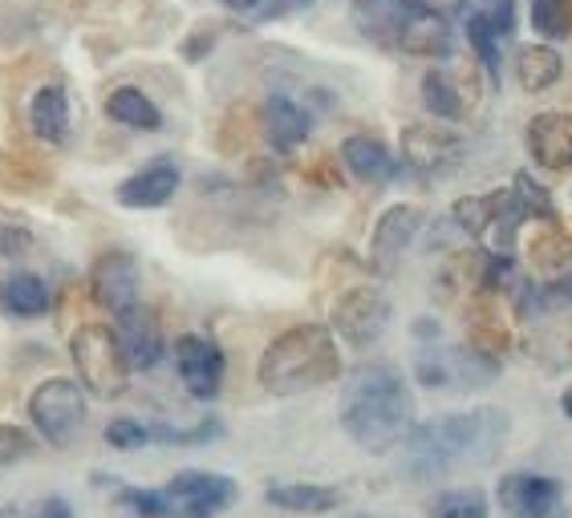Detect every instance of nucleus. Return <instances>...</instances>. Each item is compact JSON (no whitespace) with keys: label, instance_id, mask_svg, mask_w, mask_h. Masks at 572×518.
<instances>
[{"label":"nucleus","instance_id":"obj_26","mask_svg":"<svg viewBox=\"0 0 572 518\" xmlns=\"http://www.w3.org/2000/svg\"><path fill=\"white\" fill-rule=\"evenodd\" d=\"M422 102H427L430 114L442 122H459L467 114L463 94H459V85H454V77L447 70H430L427 77H422Z\"/></svg>","mask_w":572,"mask_h":518},{"label":"nucleus","instance_id":"obj_3","mask_svg":"<svg viewBox=\"0 0 572 518\" xmlns=\"http://www.w3.org/2000/svg\"><path fill=\"white\" fill-rule=\"evenodd\" d=\"M341 373L334 332L325 324H297L280 332L261 356V385L273 397H300L309 388H321Z\"/></svg>","mask_w":572,"mask_h":518},{"label":"nucleus","instance_id":"obj_15","mask_svg":"<svg viewBox=\"0 0 572 518\" xmlns=\"http://www.w3.org/2000/svg\"><path fill=\"white\" fill-rule=\"evenodd\" d=\"M90 292L106 312H126L139 304V263L126 251H106L90 271Z\"/></svg>","mask_w":572,"mask_h":518},{"label":"nucleus","instance_id":"obj_19","mask_svg":"<svg viewBox=\"0 0 572 518\" xmlns=\"http://www.w3.org/2000/svg\"><path fill=\"white\" fill-rule=\"evenodd\" d=\"M309 130H313L309 110L297 106L285 94L268 97V106H264V134H268V142H273L276 151H297L300 142L309 138Z\"/></svg>","mask_w":572,"mask_h":518},{"label":"nucleus","instance_id":"obj_12","mask_svg":"<svg viewBox=\"0 0 572 518\" xmlns=\"http://www.w3.org/2000/svg\"><path fill=\"white\" fill-rule=\"evenodd\" d=\"M175 361H180V377L191 397L195 401L219 397V388H224V349L219 344L187 332L175 344Z\"/></svg>","mask_w":572,"mask_h":518},{"label":"nucleus","instance_id":"obj_8","mask_svg":"<svg viewBox=\"0 0 572 518\" xmlns=\"http://www.w3.org/2000/svg\"><path fill=\"white\" fill-rule=\"evenodd\" d=\"M496 373H500V365L476 349H427L415 361L418 385L427 388H479Z\"/></svg>","mask_w":572,"mask_h":518},{"label":"nucleus","instance_id":"obj_29","mask_svg":"<svg viewBox=\"0 0 572 518\" xmlns=\"http://www.w3.org/2000/svg\"><path fill=\"white\" fill-rule=\"evenodd\" d=\"M151 442V425L134 422V417H114L106 425V446L110 449H143Z\"/></svg>","mask_w":572,"mask_h":518},{"label":"nucleus","instance_id":"obj_27","mask_svg":"<svg viewBox=\"0 0 572 518\" xmlns=\"http://www.w3.org/2000/svg\"><path fill=\"white\" fill-rule=\"evenodd\" d=\"M427 518H488V498H483V490H476V486L447 490V495H439L430 503Z\"/></svg>","mask_w":572,"mask_h":518},{"label":"nucleus","instance_id":"obj_23","mask_svg":"<svg viewBox=\"0 0 572 518\" xmlns=\"http://www.w3.org/2000/svg\"><path fill=\"white\" fill-rule=\"evenodd\" d=\"M49 288L41 276H33V271H12L9 280L0 283V304H4V312H12V317H45L49 312Z\"/></svg>","mask_w":572,"mask_h":518},{"label":"nucleus","instance_id":"obj_14","mask_svg":"<svg viewBox=\"0 0 572 518\" xmlns=\"http://www.w3.org/2000/svg\"><path fill=\"white\" fill-rule=\"evenodd\" d=\"M528 154L540 170L552 175H569L572 170V114L564 110H549L528 122Z\"/></svg>","mask_w":572,"mask_h":518},{"label":"nucleus","instance_id":"obj_21","mask_svg":"<svg viewBox=\"0 0 572 518\" xmlns=\"http://www.w3.org/2000/svg\"><path fill=\"white\" fill-rule=\"evenodd\" d=\"M341 158H346L349 175L361 178V183H390L394 170H398L386 142L370 138V134H354V138L341 142Z\"/></svg>","mask_w":572,"mask_h":518},{"label":"nucleus","instance_id":"obj_16","mask_svg":"<svg viewBox=\"0 0 572 518\" xmlns=\"http://www.w3.org/2000/svg\"><path fill=\"white\" fill-rule=\"evenodd\" d=\"M418 227H422V211L418 207H390V211L381 215L378 227H374V244H370V259L378 271H394L398 268V259L406 256V248L415 244Z\"/></svg>","mask_w":572,"mask_h":518},{"label":"nucleus","instance_id":"obj_6","mask_svg":"<svg viewBox=\"0 0 572 518\" xmlns=\"http://www.w3.org/2000/svg\"><path fill=\"white\" fill-rule=\"evenodd\" d=\"M29 417H33V429L45 437L49 446H73L78 434L85 425V393L78 381L65 377H49L33 388L29 397Z\"/></svg>","mask_w":572,"mask_h":518},{"label":"nucleus","instance_id":"obj_4","mask_svg":"<svg viewBox=\"0 0 572 518\" xmlns=\"http://www.w3.org/2000/svg\"><path fill=\"white\" fill-rule=\"evenodd\" d=\"M358 29L406 58H447L454 41L451 21L427 0H358Z\"/></svg>","mask_w":572,"mask_h":518},{"label":"nucleus","instance_id":"obj_1","mask_svg":"<svg viewBox=\"0 0 572 518\" xmlns=\"http://www.w3.org/2000/svg\"><path fill=\"white\" fill-rule=\"evenodd\" d=\"M508 413L496 405H479L463 413H439L422 425H410L402 446V470L410 478H442L459 466H488L508 442Z\"/></svg>","mask_w":572,"mask_h":518},{"label":"nucleus","instance_id":"obj_2","mask_svg":"<svg viewBox=\"0 0 572 518\" xmlns=\"http://www.w3.org/2000/svg\"><path fill=\"white\" fill-rule=\"evenodd\" d=\"M415 425V393L394 365H361L341 393V429L366 454H390Z\"/></svg>","mask_w":572,"mask_h":518},{"label":"nucleus","instance_id":"obj_24","mask_svg":"<svg viewBox=\"0 0 572 518\" xmlns=\"http://www.w3.org/2000/svg\"><path fill=\"white\" fill-rule=\"evenodd\" d=\"M564 73V58L552 45H528L515 53V77L524 85L528 94H544L552 85L561 82Z\"/></svg>","mask_w":572,"mask_h":518},{"label":"nucleus","instance_id":"obj_11","mask_svg":"<svg viewBox=\"0 0 572 518\" xmlns=\"http://www.w3.org/2000/svg\"><path fill=\"white\" fill-rule=\"evenodd\" d=\"M500 507L512 518H564V486L549 474H503Z\"/></svg>","mask_w":572,"mask_h":518},{"label":"nucleus","instance_id":"obj_31","mask_svg":"<svg viewBox=\"0 0 572 518\" xmlns=\"http://www.w3.org/2000/svg\"><path fill=\"white\" fill-rule=\"evenodd\" d=\"M29 454H33V437L24 434L21 425H0V470L17 466Z\"/></svg>","mask_w":572,"mask_h":518},{"label":"nucleus","instance_id":"obj_5","mask_svg":"<svg viewBox=\"0 0 572 518\" xmlns=\"http://www.w3.org/2000/svg\"><path fill=\"white\" fill-rule=\"evenodd\" d=\"M70 356L78 365V377L82 385L102 401H114L126 393V356H122V344L114 336V329L106 324H82L73 332L70 341Z\"/></svg>","mask_w":572,"mask_h":518},{"label":"nucleus","instance_id":"obj_25","mask_svg":"<svg viewBox=\"0 0 572 518\" xmlns=\"http://www.w3.org/2000/svg\"><path fill=\"white\" fill-rule=\"evenodd\" d=\"M106 114L119 126H131V130H159L163 126V114L143 90H134V85H122L114 94L106 97Z\"/></svg>","mask_w":572,"mask_h":518},{"label":"nucleus","instance_id":"obj_32","mask_svg":"<svg viewBox=\"0 0 572 518\" xmlns=\"http://www.w3.org/2000/svg\"><path fill=\"white\" fill-rule=\"evenodd\" d=\"M29 244H33V236L24 227L0 224V256H21V251H29Z\"/></svg>","mask_w":572,"mask_h":518},{"label":"nucleus","instance_id":"obj_22","mask_svg":"<svg viewBox=\"0 0 572 518\" xmlns=\"http://www.w3.org/2000/svg\"><path fill=\"white\" fill-rule=\"evenodd\" d=\"M268 503L293 515H329L341 507V490L337 486H317V483H280L268 486Z\"/></svg>","mask_w":572,"mask_h":518},{"label":"nucleus","instance_id":"obj_20","mask_svg":"<svg viewBox=\"0 0 572 518\" xmlns=\"http://www.w3.org/2000/svg\"><path fill=\"white\" fill-rule=\"evenodd\" d=\"M29 126L41 142H65L70 138V97L61 85H41L29 102Z\"/></svg>","mask_w":572,"mask_h":518},{"label":"nucleus","instance_id":"obj_34","mask_svg":"<svg viewBox=\"0 0 572 518\" xmlns=\"http://www.w3.org/2000/svg\"><path fill=\"white\" fill-rule=\"evenodd\" d=\"M261 4L264 0H224V9H232V12H256Z\"/></svg>","mask_w":572,"mask_h":518},{"label":"nucleus","instance_id":"obj_7","mask_svg":"<svg viewBox=\"0 0 572 518\" xmlns=\"http://www.w3.org/2000/svg\"><path fill=\"white\" fill-rule=\"evenodd\" d=\"M236 498L239 486L212 470H183L163 486L167 518H219L236 507Z\"/></svg>","mask_w":572,"mask_h":518},{"label":"nucleus","instance_id":"obj_13","mask_svg":"<svg viewBox=\"0 0 572 518\" xmlns=\"http://www.w3.org/2000/svg\"><path fill=\"white\" fill-rule=\"evenodd\" d=\"M402 154L406 163L415 166V170H422V175H442V170H451L463 158V138L451 134L447 126L418 122V126L402 130Z\"/></svg>","mask_w":572,"mask_h":518},{"label":"nucleus","instance_id":"obj_10","mask_svg":"<svg viewBox=\"0 0 572 518\" xmlns=\"http://www.w3.org/2000/svg\"><path fill=\"white\" fill-rule=\"evenodd\" d=\"M390 324V300L378 288H349L334 304V332L354 349H366Z\"/></svg>","mask_w":572,"mask_h":518},{"label":"nucleus","instance_id":"obj_30","mask_svg":"<svg viewBox=\"0 0 572 518\" xmlns=\"http://www.w3.org/2000/svg\"><path fill=\"white\" fill-rule=\"evenodd\" d=\"M119 503L131 507L139 518H167V503L163 490H139V486H119Z\"/></svg>","mask_w":572,"mask_h":518},{"label":"nucleus","instance_id":"obj_18","mask_svg":"<svg viewBox=\"0 0 572 518\" xmlns=\"http://www.w3.org/2000/svg\"><path fill=\"white\" fill-rule=\"evenodd\" d=\"M180 190V170L175 163H151L143 166L139 175H131L119 187V203L122 207H134V211H151V207H163Z\"/></svg>","mask_w":572,"mask_h":518},{"label":"nucleus","instance_id":"obj_9","mask_svg":"<svg viewBox=\"0 0 572 518\" xmlns=\"http://www.w3.org/2000/svg\"><path fill=\"white\" fill-rule=\"evenodd\" d=\"M463 29L483 70L500 77V45L515 33V0H463Z\"/></svg>","mask_w":572,"mask_h":518},{"label":"nucleus","instance_id":"obj_17","mask_svg":"<svg viewBox=\"0 0 572 518\" xmlns=\"http://www.w3.org/2000/svg\"><path fill=\"white\" fill-rule=\"evenodd\" d=\"M114 336H119L122 356H126L131 369H155L163 361V332H159L155 312H146L143 304L119 312V332Z\"/></svg>","mask_w":572,"mask_h":518},{"label":"nucleus","instance_id":"obj_33","mask_svg":"<svg viewBox=\"0 0 572 518\" xmlns=\"http://www.w3.org/2000/svg\"><path fill=\"white\" fill-rule=\"evenodd\" d=\"M29 518H73V510L65 498H45V503H37V510Z\"/></svg>","mask_w":572,"mask_h":518},{"label":"nucleus","instance_id":"obj_35","mask_svg":"<svg viewBox=\"0 0 572 518\" xmlns=\"http://www.w3.org/2000/svg\"><path fill=\"white\" fill-rule=\"evenodd\" d=\"M561 292L572 300V271H564V276H561Z\"/></svg>","mask_w":572,"mask_h":518},{"label":"nucleus","instance_id":"obj_28","mask_svg":"<svg viewBox=\"0 0 572 518\" xmlns=\"http://www.w3.org/2000/svg\"><path fill=\"white\" fill-rule=\"evenodd\" d=\"M532 24L540 37H564L572 29L569 0H532Z\"/></svg>","mask_w":572,"mask_h":518}]
</instances>
